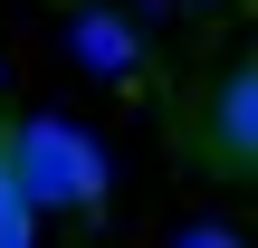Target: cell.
Segmentation results:
<instances>
[{"label":"cell","instance_id":"cell-1","mask_svg":"<svg viewBox=\"0 0 258 248\" xmlns=\"http://www.w3.org/2000/svg\"><path fill=\"white\" fill-rule=\"evenodd\" d=\"M0 162H10V191L48 220V210H96L105 201V153L77 134V124H57V115H29V124H10L0 134Z\"/></svg>","mask_w":258,"mask_h":248},{"label":"cell","instance_id":"cell-4","mask_svg":"<svg viewBox=\"0 0 258 248\" xmlns=\"http://www.w3.org/2000/svg\"><path fill=\"white\" fill-rule=\"evenodd\" d=\"M172 248H239V239H230V229H211V220H201V229H182V239H172Z\"/></svg>","mask_w":258,"mask_h":248},{"label":"cell","instance_id":"cell-2","mask_svg":"<svg viewBox=\"0 0 258 248\" xmlns=\"http://www.w3.org/2000/svg\"><path fill=\"white\" fill-rule=\"evenodd\" d=\"M211 153H220L230 172L258 162V67L249 57H239V67L220 76V96H211Z\"/></svg>","mask_w":258,"mask_h":248},{"label":"cell","instance_id":"cell-3","mask_svg":"<svg viewBox=\"0 0 258 248\" xmlns=\"http://www.w3.org/2000/svg\"><path fill=\"white\" fill-rule=\"evenodd\" d=\"M77 57H86L96 76H124V67L144 57V29H134L124 10H77Z\"/></svg>","mask_w":258,"mask_h":248}]
</instances>
